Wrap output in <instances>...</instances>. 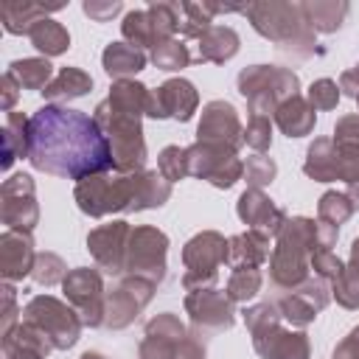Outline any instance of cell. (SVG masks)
<instances>
[{
    "label": "cell",
    "instance_id": "83f0119b",
    "mask_svg": "<svg viewBox=\"0 0 359 359\" xmlns=\"http://www.w3.org/2000/svg\"><path fill=\"white\" fill-rule=\"evenodd\" d=\"M275 121L286 137H303L314 129V107L306 98L294 95L275 109Z\"/></svg>",
    "mask_w": 359,
    "mask_h": 359
},
{
    "label": "cell",
    "instance_id": "4fadbf2b",
    "mask_svg": "<svg viewBox=\"0 0 359 359\" xmlns=\"http://www.w3.org/2000/svg\"><path fill=\"white\" fill-rule=\"evenodd\" d=\"M129 224L126 222H112V224H101L87 236V250L93 252L95 264L109 272L118 275L126 266V247H129Z\"/></svg>",
    "mask_w": 359,
    "mask_h": 359
},
{
    "label": "cell",
    "instance_id": "7c38bea8",
    "mask_svg": "<svg viewBox=\"0 0 359 359\" xmlns=\"http://www.w3.org/2000/svg\"><path fill=\"white\" fill-rule=\"evenodd\" d=\"M36 219H39V208H36L34 180L28 174H14L3 185V222L8 224V230L31 233Z\"/></svg>",
    "mask_w": 359,
    "mask_h": 359
},
{
    "label": "cell",
    "instance_id": "e0dca14e",
    "mask_svg": "<svg viewBox=\"0 0 359 359\" xmlns=\"http://www.w3.org/2000/svg\"><path fill=\"white\" fill-rule=\"evenodd\" d=\"M233 300L216 289H194L185 297L191 323L205 331H224L233 325Z\"/></svg>",
    "mask_w": 359,
    "mask_h": 359
},
{
    "label": "cell",
    "instance_id": "f546056e",
    "mask_svg": "<svg viewBox=\"0 0 359 359\" xmlns=\"http://www.w3.org/2000/svg\"><path fill=\"white\" fill-rule=\"evenodd\" d=\"M303 171L320 182H331V180H339V157H337V146L334 140L323 137V140H314L309 146V157H306V165Z\"/></svg>",
    "mask_w": 359,
    "mask_h": 359
},
{
    "label": "cell",
    "instance_id": "c3c4849f",
    "mask_svg": "<svg viewBox=\"0 0 359 359\" xmlns=\"http://www.w3.org/2000/svg\"><path fill=\"white\" fill-rule=\"evenodd\" d=\"M14 317H17V306H14V289L6 283V286H3V337L11 331Z\"/></svg>",
    "mask_w": 359,
    "mask_h": 359
},
{
    "label": "cell",
    "instance_id": "60d3db41",
    "mask_svg": "<svg viewBox=\"0 0 359 359\" xmlns=\"http://www.w3.org/2000/svg\"><path fill=\"white\" fill-rule=\"evenodd\" d=\"M31 278H34L36 283L50 286V283H56V280H65L67 275H65V264H62L59 255H53V252H42V255H36V264H34Z\"/></svg>",
    "mask_w": 359,
    "mask_h": 359
},
{
    "label": "cell",
    "instance_id": "52a82bcc",
    "mask_svg": "<svg viewBox=\"0 0 359 359\" xmlns=\"http://www.w3.org/2000/svg\"><path fill=\"white\" fill-rule=\"evenodd\" d=\"M22 320L31 323V325H36L39 331H45L56 348H70V345H76L79 331H81V317H79V311H73L67 303H62V300H56V297H48V294L34 297V300L25 306Z\"/></svg>",
    "mask_w": 359,
    "mask_h": 359
},
{
    "label": "cell",
    "instance_id": "7dc6e473",
    "mask_svg": "<svg viewBox=\"0 0 359 359\" xmlns=\"http://www.w3.org/2000/svg\"><path fill=\"white\" fill-rule=\"evenodd\" d=\"M84 14L93 20V22H107L112 20L115 14H121V0H107V3H98V0H84Z\"/></svg>",
    "mask_w": 359,
    "mask_h": 359
},
{
    "label": "cell",
    "instance_id": "bcb514c9",
    "mask_svg": "<svg viewBox=\"0 0 359 359\" xmlns=\"http://www.w3.org/2000/svg\"><path fill=\"white\" fill-rule=\"evenodd\" d=\"M334 143L359 149V115H345L334 126Z\"/></svg>",
    "mask_w": 359,
    "mask_h": 359
},
{
    "label": "cell",
    "instance_id": "f907efd6",
    "mask_svg": "<svg viewBox=\"0 0 359 359\" xmlns=\"http://www.w3.org/2000/svg\"><path fill=\"white\" fill-rule=\"evenodd\" d=\"M339 90H342L345 95H351V98L359 95V70H356V67H353V70H345V73L339 76Z\"/></svg>",
    "mask_w": 359,
    "mask_h": 359
},
{
    "label": "cell",
    "instance_id": "ee69618b",
    "mask_svg": "<svg viewBox=\"0 0 359 359\" xmlns=\"http://www.w3.org/2000/svg\"><path fill=\"white\" fill-rule=\"evenodd\" d=\"M311 269H314V275L323 278V280H337L339 272L345 269V264H342L331 250H314V255H311Z\"/></svg>",
    "mask_w": 359,
    "mask_h": 359
},
{
    "label": "cell",
    "instance_id": "6da1fadb",
    "mask_svg": "<svg viewBox=\"0 0 359 359\" xmlns=\"http://www.w3.org/2000/svg\"><path fill=\"white\" fill-rule=\"evenodd\" d=\"M28 160L36 171L79 182L115 168L112 146L95 118L62 104H45L31 115Z\"/></svg>",
    "mask_w": 359,
    "mask_h": 359
},
{
    "label": "cell",
    "instance_id": "ac0fdd59",
    "mask_svg": "<svg viewBox=\"0 0 359 359\" xmlns=\"http://www.w3.org/2000/svg\"><path fill=\"white\" fill-rule=\"evenodd\" d=\"M325 303H328L325 280H323V278H317V280L311 278V280H306V283L289 289V294L278 300V311H280V317H286L289 323L306 325V323H311V320L325 309Z\"/></svg>",
    "mask_w": 359,
    "mask_h": 359
},
{
    "label": "cell",
    "instance_id": "30bf717a",
    "mask_svg": "<svg viewBox=\"0 0 359 359\" xmlns=\"http://www.w3.org/2000/svg\"><path fill=\"white\" fill-rule=\"evenodd\" d=\"M185 157H188V174L202 177L216 188H230L244 171V165L236 157V149L222 143H196L185 149Z\"/></svg>",
    "mask_w": 359,
    "mask_h": 359
},
{
    "label": "cell",
    "instance_id": "8fae6325",
    "mask_svg": "<svg viewBox=\"0 0 359 359\" xmlns=\"http://www.w3.org/2000/svg\"><path fill=\"white\" fill-rule=\"evenodd\" d=\"M65 297L79 309L81 325H101L107 320V300H104V283L95 269H73L62 280Z\"/></svg>",
    "mask_w": 359,
    "mask_h": 359
},
{
    "label": "cell",
    "instance_id": "484cf974",
    "mask_svg": "<svg viewBox=\"0 0 359 359\" xmlns=\"http://www.w3.org/2000/svg\"><path fill=\"white\" fill-rule=\"evenodd\" d=\"M196 42H199V53H196L199 62L222 65L238 53V34L230 25H213Z\"/></svg>",
    "mask_w": 359,
    "mask_h": 359
},
{
    "label": "cell",
    "instance_id": "4316f807",
    "mask_svg": "<svg viewBox=\"0 0 359 359\" xmlns=\"http://www.w3.org/2000/svg\"><path fill=\"white\" fill-rule=\"evenodd\" d=\"M101 62H104L107 76H115V79L121 81V79L135 76V73H140V70L146 67V53L137 50V48L129 45V42H109V45L104 48Z\"/></svg>",
    "mask_w": 359,
    "mask_h": 359
},
{
    "label": "cell",
    "instance_id": "7402d4cb",
    "mask_svg": "<svg viewBox=\"0 0 359 359\" xmlns=\"http://www.w3.org/2000/svg\"><path fill=\"white\" fill-rule=\"evenodd\" d=\"M56 345L45 331H39L31 323H20L3 337V356L6 359H45Z\"/></svg>",
    "mask_w": 359,
    "mask_h": 359
},
{
    "label": "cell",
    "instance_id": "681fc988",
    "mask_svg": "<svg viewBox=\"0 0 359 359\" xmlns=\"http://www.w3.org/2000/svg\"><path fill=\"white\" fill-rule=\"evenodd\" d=\"M17 90H20V81L14 79V73L8 70L3 76V109H11L14 101H17Z\"/></svg>",
    "mask_w": 359,
    "mask_h": 359
},
{
    "label": "cell",
    "instance_id": "277c9868",
    "mask_svg": "<svg viewBox=\"0 0 359 359\" xmlns=\"http://www.w3.org/2000/svg\"><path fill=\"white\" fill-rule=\"evenodd\" d=\"M95 123L101 126V132L107 135L109 146H112V160L115 168L121 174H137L146 163V143H143V132H140V115L126 112L115 104L101 101L95 109Z\"/></svg>",
    "mask_w": 359,
    "mask_h": 359
},
{
    "label": "cell",
    "instance_id": "d4e9b609",
    "mask_svg": "<svg viewBox=\"0 0 359 359\" xmlns=\"http://www.w3.org/2000/svg\"><path fill=\"white\" fill-rule=\"evenodd\" d=\"M244 6H216V3H180V34L188 39H199L208 28H213L216 14L241 11Z\"/></svg>",
    "mask_w": 359,
    "mask_h": 359
},
{
    "label": "cell",
    "instance_id": "f6af8a7d",
    "mask_svg": "<svg viewBox=\"0 0 359 359\" xmlns=\"http://www.w3.org/2000/svg\"><path fill=\"white\" fill-rule=\"evenodd\" d=\"M244 177H247V182L252 185V188H261V185H266V182H272V177H275V163L269 160V157H250L247 160V165H244Z\"/></svg>",
    "mask_w": 359,
    "mask_h": 359
},
{
    "label": "cell",
    "instance_id": "e575fe53",
    "mask_svg": "<svg viewBox=\"0 0 359 359\" xmlns=\"http://www.w3.org/2000/svg\"><path fill=\"white\" fill-rule=\"evenodd\" d=\"M121 34H123V39L129 42V45H135L137 50H143V48H157V36H154V25H151V17H149V11L146 8H135V11H129L126 17H123V22H121Z\"/></svg>",
    "mask_w": 359,
    "mask_h": 359
},
{
    "label": "cell",
    "instance_id": "ffe728a7",
    "mask_svg": "<svg viewBox=\"0 0 359 359\" xmlns=\"http://www.w3.org/2000/svg\"><path fill=\"white\" fill-rule=\"evenodd\" d=\"M36 252L34 238L25 230H6L0 238V272L6 280H17L28 272H34Z\"/></svg>",
    "mask_w": 359,
    "mask_h": 359
},
{
    "label": "cell",
    "instance_id": "9f6ffc18",
    "mask_svg": "<svg viewBox=\"0 0 359 359\" xmlns=\"http://www.w3.org/2000/svg\"><path fill=\"white\" fill-rule=\"evenodd\" d=\"M356 70H359V65H356Z\"/></svg>",
    "mask_w": 359,
    "mask_h": 359
},
{
    "label": "cell",
    "instance_id": "9a60e30c",
    "mask_svg": "<svg viewBox=\"0 0 359 359\" xmlns=\"http://www.w3.org/2000/svg\"><path fill=\"white\" fill-rule=\"evenodd\" d=\"M196 137H199V143H222V146L238 149L244 143V132H241V123H238L233 104H227V101L205 104Z\"/></svg>",
    "mask_w": 359,
    "mask_h": 359
},
{
    "label": "cell",
    "instance_id": "9c48e42d",
    "mask_svg": "<svg viewBox=\"0 0 359 359\" xmlns=\"http://www.w3.org/2000/svg\"><path fill=\"white\" fill-rule=\"evenodd\" d=\"M165 247H168L165 233L154 227H135L129 236L126 266H123L129 278H140L157 286L165 275Z\"/></svg>",
    "mask_w": 359,
    "mask_h": 359
},
{
    "label": "cell",
    "instance_id": "816d5d0a",
    "mask_svg": "<svg viewBox=\"0 0 359 359\" xmlns=\"http://www.w3.org/2000/svg\"><path fill=\"white\" fill-rule=\"evenodd\" d=\"M177 359H205V351H202V345L196 339H185V345L177 353Z\"/></svg>",
    "mask_w": 359,
    "mask_h": 359
},
{
    "label": "cell",
    "instance_id": "5bb4252c",
    "mask_svg": "<svg viewBox=\"0 0 359 359\" xmlns=\"http://www.w3.org/2000/svg\"><path fill=\"white\" fill-rule=\"evenodd\" d=\"M199 104V95L194 90L191 81L185 79H168L163 87L149 93V107L146 115L151 118H177V121H188L194 115Z\"/></svg>",
    "mask_w": 359,
    "mask_h": 359
},
{
    "label": "cell",
    "instance_id": "3957f363",
    "mask_svg": "<svg viewBox=\"0 0 359 359\" xmlns=\"http://www.w3.org/2000/svg\"><path fill=\"white\" fill-rule=\"evenodd\" d=\"M241 14L252 22L261 36L272 39L280 50L294 53L300 59L314 53V28L309 25L300 3H250L241 8Z\"/></svg>",
    "mask_w": 359,
    "mask_h": 359
},
{
    "label": "cell",
    "instance_id": "db71d44e",
    "mask_svg": "<svg viewBox=\"0 0 359 359\" xmlns=\"http://www.w3.org/2000/svg\"><path fill=\"white\" fill-rule=\"evenodd\" d=\"M81 359H104V356H101V353H90V351H87Z\"/></svg>",
    "mask_w": 359,
    "mask_h": 359
},
{
    "label": "cell",
    "instance_id": "d590c367",
    "mask_svg": "<svg viewBox=\"0 0 359 359\" xmlns=\"http://www.w3.org/2000/svg\"><path fill=\"white\" fill-rule=\"evenodd\" d=\"M146 11L151 17L157 45L165 39H174V34L180 31V6L177 3H151V6H146Z\"/></svg>",
    "mask_w": 359,
    "mask_h": 359
},
{
    "label": "cell",
    "instance_id": "b9f144b4",
    "mask_svg": "<svg viewBox=\"0 0 359 359\" xmlns=\"http://www.w3.org/2000/svg\"><path fill=\"white\" fill-rule=\"evenodd\" d=\"M244 143L252 146L255 151H266L269 143H272V126H269V118L266 115H252L247 129H244Z\"/></svg>",
    "mask_w": 359,
    "mask_h": 359
},
{
    "label": "cell",
    "instance_id": "f1b7e54d",
    "mask_svg": "<svg viewBox=\"0 0 359 359\" xmlns=\"http://www.w3.org/2000/svg\"><path fill=\"white\" fill-rule=\"evenodd\" d=\"M87 90H93L90 73H84L81 67H62V70L53 76V81L42 90V95H45L48 101L59 104V101L79 98V95H84Z\"/></svg>",
    "mask_w": 359,
    "mask_h": 359
},
{
    "label": "cell",
    "instance_id": "5b68a950",
    "mask_svg": "<svg viewBox=\"0 0 359 359\" xmlns=\"http://www.w3.org/2000/svg\"><path fill=\"white\" fill-rule=\"evenodd\" d=\"M252 345L264 359H309V339L303 331H283L278 306L258 303L244 311Z\"/></svg>",
    "mask_w": 359,
    "mask_h": 359
},
{
    "label": "cell",
    "instance_id": "7bdbcfd3",
    "mask_svg": "<svg viewBox=\"0 0 359 359\" xmlns=\"http://www.w3.org/2000/svg\"><path fill=\"white\" fill-rule=\"evenodd\" d=\"M339 101V84H334L331 79H320L309 87V104L314 109H334Z\"/></svg>",
    "mask_w": 359,
    "mask_h": 359
},
{
    "label": "cell",
    "instance_id": "11a10c76",
    "mask_svg": "<svg viewBox=\"0 0 359 359\" xmlns=\"http://www.w3.org/2000/svg\"><path fill=\"white\" fill-rule=\"evenodd\" d=\"M356 101H359V95H356Z\"/></svg>",
    "mask_w": 359,
    "mask_h": 359
},
{
    "label": "cell",
    "instance_id": "f35d334b",
    "mask_svg": "<svg viewBox=\"0 0 359 359\" xmlns=\"http://www.w3.org/2000/svg\"><path fill=\"white\" fill-rule=\"evenodd\" d=\"M258 289H261V272L258 269H236L230 275V280H227V297L233 303L255 297Z\"/></svg>",
    "mask_w": 359,
    "mask_h": 359
},
{
    "label": "cell",
    "instance_id": "f5cc1de1",
    "mask_svg": "<svg viewBox=\"0 0 359 359\" xmlns=\"http://www.w3.org/2000/svg\"><path fill=\"white\" fill-rule=\"evenodd\" d=\"M348 199L353 202V208H359V180L351 182V188H348Z\"/></svg>",
    "mask_w": 359,
    "mask_h": 359
},
{
    "label": "cell",
    "instance_id": "2e32d148",
    "mask_svg": "<svg viewBox=\"0 0 359 359\" xmlns=\"http://www.w3.org/2000/svg\"><path fill=\"white\" fill-rule=\"evenodd\" d=\"M151 292H154V283L140 280V278H126L121 286H115L107 294V320L104 323L109 328L129 325L137 317V311L151 300Z\"/></svg>",
    "mask_w": 359,
    "mask_h": 359
},
{
    "label": "cell",
    "instance_id": "8d00e7d4",
    "mask_svg": "<svg viewBox=\"0 0 359 359\" xmlns=\"http://www.w3.org/2000/svg\"><path fill=\"white\" fill-rule=\"evenodd\" d=\"M151 62L160 67V70H182L191 65V53H188V45H182L180 39H165L160 42L154 50H151Z\"/></svg>",
    "mask_w": 359,
    "mask_h": 359
},
{
    "label": "cell",
    "instance_id": "836d02e7",
    "mask_svg": "<svg viewBox=\"0 0 359 359\" xmlns=\"http://www.w3.org/2000/svg\"><path fill=\"white\" fill-rule=\"evenodd\" d=\"M8 70L14 73V79H17L20 87H25V90H39V93H42V90L53 81V67H50V62L42 59V56L17 59V62H11Z\"/></svg>",
    "mask_w": 359,
    "mask_h": 359
},
{
    "label": "cell",
    "instance_id": "44dd1931",
    "mask_svg": "<svg viewBox=\"0 0 359 359\" xmlns=\"http://www.w3.org/2000/svg\"><path fill=\"white\" fill-rule=\"evenodd\" d=\"M238 219L244 224H250L252 230H261L266 236H278L286 216L280 208L272 205V199L266 194H261V188H250L241 194L238 199Z\"/></svg>",
    "mask_w": 359,
    "mask_h": 359
},
{
    "label": "cell",
    "instance_id": "1f68e13d",
    "mask_svg": "<svg viewBox=\"0 0 359 359\" xmlns=\"http://www.w3.org/2000/svg\"><path fill=\"white\" fill-rule=\"evenodd\" d=\"M28 39H31V45H34L36 50H42L45 56H59V53H65V50L70 48V34H67V28H65L62 22L50 20V17L39 20V22L31 28Z\"/></svg>",
    "mask_w": 359,
    "mask_h": 359
},
{
    "label": "cell",
    "instance_id": "d6a6232c",
    "mask_svg": "<svg viewBox=\"0 0 359 359\" xmlns=\"http://www.w3.org/2000/svg\"><path fill=\"white\" fill-rule=\"evenodd\" d=\"M28 123L31 118L20 112H8L3 129V168H11L17 157H28Z\"/></svg>",
    "mask_w": 359,
    "mask_h": 359
},
{
    "label": "cell",
    "instance_id": "603a6c76",
    "mask_svg": "<svg viewBox=\"0 0 359 359\" xmlns=\"http://www.w3.org/2000/svg\"><path fill=\"white\" fill-rule=\"evenodd\" d=\"M269 258V236L261 230H247L227 241V261L236 269H258Z\"/></svg>",
    "mask_w": 359,
    "mask_h": 359
},
{
    "label": "cell",
    "instance_id": "4dcf8cb0",
    "mask_svg": "<svg viewBox=\"0 0 359 359\" xmlns=\"http://www.w3.org/2000/svg\"><path fill=\"white\" fill-rule=\"evenodd\" d=\"M300 8L306 14L309 25L314 31H320V34L337 31L345 22L348 11H351V6L342 3V0H314V3H300Z\"/></svg>",
    "mask_w": 359,
    "mask_h": 359
},
{
    "label": "cell",
    "instance_id": "74e56055",
    "mask_svg": "<svg viewBox=\"0 0 359 359\" xmlns=\"http://www.w3.org/2000/svg\"><path fill=\"white\" fill-rule=\"evenodd\" d=\"M351 213H353V202L348 199V194H337V191L323 194V199H320V222H325L331 227H339L345 219H351Z\"/></svg>",
    "mask_w": 359,
    "mask_h": 359
},
{
    "label": "cell",
    "instance_id": "d6986e66",
    "mask_svg": "<svg viewBox=\"0 0 359 359\" xmlns=\"http://www.w3.org/2000/svg\"><path fill=\"white\" fill-rule=\"evenodd\" d=\"M185 328L174 314H160L146 325V339L140 342V359H177L185 345Z\"/></svg>",
    "mask_w": 359,
    "mask_h": 359
},
{
    "label": "cell",
    "instance_id": "8992f818",
    "mask_svg": "<svg viewBox=\"0 0 359 359\" xmlns=\"http://www.w3.org/2000/svg\"><path fill=\"white\" fill-rule=\"evenodd\" d=\"M297 76L286 67L272 65H252L238 73V93L250 101L252 115H264L269 109H278L283 101L297 95Z\"/></svg>",
    "mask_w": 359,
    "mask_h": 359
},
{
    "label": "cell",
    "instance_id": "ba28073f",
    "mask_svg": "<svg viewBox=\"0 0 359 359\" xmlns=\"http://www.w3.org/2000/svg\"><path fill=\"white\" fill-rule=\"evenodd\" d=\"M182 261L188 266V272L182 278L185 289H191V292L194 289H213L216 269L227 261V241L213 230L199 233L185 244Z\"/></svg>",
    "mask_w": 359,
    "mask_h": 359
},
{
    "label": "cell",
    "instance_id": "ab89813d",
    "mask_svg": "<svg viewBox=\"0 0 359 359\" xmlns=\"http://www.w3.org/2000/svg\"><path fill=\"white\" fill-rule=\"evenodd\" d=\"M157 168L160 174L168 180V182H177L188 174V157H185V149L180 146H165L160 151V160H157Z\"/></svg>",
    "mask_w": 359,
    "mask_h": 359
},
{
    "label": "cell",
    "instance_id": "cb8c5ba5",
    "mask_svg": "<svg viewBox=\"0 0 359 359\" xmlns=\"http://www.w3.org/2000/svg\"><path fill=\"white\" fill-rule=\"evenodd\" d=\"M59 8H62V3H50V6L28 3V0H22V3H3L0 6V22H3V28L8 34H25L28 36L31 28L39 20H45L48 14H53Z\"/></svg>",
    "mask_w": 359,
    "mask_h": 359
},
{
    "label": "cell",
    "instance_id": "7a4b0ae2",
    "mask_svg": "<svg viewBox=\"0 0 359 359\" xmlns=\"http://www.w3.org/2000/svg\"><path fill=\"white\" fill-rule=\"evenodd\" d=\"M168 196H171V185L157 171H137V174H118V177L95 174L76 185V202L90 216L160 208Z\"/></svg>",
    "mask_w": 359,
    "mask_h": 359
}]
</instances>
